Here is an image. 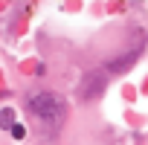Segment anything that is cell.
Instances as JSON below:
<instances>
[{
  "instance_id": "6da1fadb",
  "label": "cell",
  "mask_w": 148,
  "mask_h": 145,
  "mask_svg": "<svg viewBox=\"0 0 148 145\" xmlns=\"http://www.w3.org/2000/svg\"><path fill=\"white\" fill-rule=\"evenodd\" d=\"M29 110L44 122V125H61L64 122V113H67V105H64V99L58 96V93H52V90H38V93H32L29 96Z\"/></svg>"
},
{
  "instance_id": "3957f363",
  "label": "cell",
  "mask_w": 148,
  "mask_h": 145,
  "mask_svg": "<svg viewBox=\"0 0 148 145\" xmlns=\"http://www.w3.org/2000/svg\"><path fill=\"white\" fill-rule=\"evenodd\" d=\"M139 52H142V44H139V47H134L131 52H125L122 58H113L108 70H110V72H125V70H131V67H134V61L139 58Z\"/></svg>"
},
{
  "instance_id": "7a4b0ae2",
  "label": "cell",
  "mask_w": 148,
  "mask_h": 145,
  "mask_svg": "<svg viewBox=\"0 0 148 145\" xmlns=\"http://www.w3.org/2000/svg\"><path fill=\"white\" fill-rule=\"evenodd\" d=\"M102 90H105V72L93 70V72H87V76H84V81H82L79 99H82V102H90V99L102 96Z\"/></svg>"
},
{
  "instance_id": "277c9868",
  "label": "cell",
  "mask_w": 148,
  "mask_h": 145,
  "mask_svg": "<svg viewBox=\"0 0 148 145\" xmlns=\"http://www.w3.org/2000/svg\"><path fill=\"white\" fill-rule=\"evenodd\" d=\"M15 125H18V122H15V110H12V107H3V110H0V128H9V131H12Z\"/></svg>"
},
{
  "instance_id": "5b68a950",
  "label": "cell",
  "mask_w": 148,
  "mask_h": 145,
  "mask_svg": "<svg viewBox=\"0 0 148 145\" xmlns=\"http://www.w3.org/2000/svg\"><path fill=\"white\" fill-rule=\"evenodd\" d=\"M12 136H15V139H23V136H26V128H23V125H15V128H12Z\"/></svg>"
}]
</instances>
